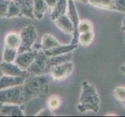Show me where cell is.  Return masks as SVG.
<instances>
[{"mask_svg":"<svg viewBox=\"0 0 125 117\" xmlns=\"http://www.w3.org/2000/svg\"><path fill=\"white\" fill-rule=\"evenodd\" d=\"M0 103L23 105L24 103L23 95V86L0 90Z\"/></svg>","mask_w":125,"mask_h":117,"instance_id":"cell-5","label":"cell"},{"mask_svg":"<svg viewBox=\"0 0 125 117\" xmlns=\"http://www.w3.org/2000/svg\"><path fill=\"white\" fill-rule=\"evenodd\" d=\"M88 2L99 9L113 10V0H88Z\"/></svg>","mask_w":125,"mask_h":117,"instance_id":"cell-20","label":"cell"},{"mask_svg":"<svg viewBox=\"0 0 125 117\" xmlns=\"http://www.w3.org/2000/svg\"><path fill=\"white\" fill-rule=\"evenodd\" d=\"M52 67L51 58L44 52L42 49L38 50L34 60L29 66L27 71L31 75H41L49 73Z\"/></svg>","mask_w":125,"mask_h":117,"instance_id":"cell-3","label":"cell"},{"mask_svg":"<svg viewBox=\"0 0 125 117\" xmlns=\"http://www.w3.org/2000/svg\"><path fill=\"white\" fill-rule=\"evenodd\" d=\"M36 116H54V113H53V111L51 110L49 108H43L42 109L41 111H39Z\"/></svg>","mask_w":125,"mask_h":117,"instance_id":"cell-28","label":"cell"},{"mask_svg":"<svg viewBox=\"0 0 125 117\" xmlns=\"http://www.w3.org/2000/svg\"><path fill=\"white\" fill-rule=\"evenodd\" d=\"M25 107L23 105L3 104L0 109V116H23Z\"/></svg>","mask_w":125,"mask_h":117,"instance_id":"cell-10","label":"cell"},{"mask_svg":"<svg viewBox=\"0 0 125 117\" xmlns=\"http://www.w3.org/2000/svg\"><path fill=\"white\" fill-rule=\"evenodd\" d=\"M73 1H79V2H84V3H88V0H73Z\"/></svg>","mask_w":125,"mask_h":117,"instance_id":"cell-31","label":"cell"},{"mask_svg":"<svg viewBox=\"0 0 125 117\" xmlns=\"http://www.w3.org/2000/svg\"></svg>","mask_w":125,"mask_h":117,"instance_id":"cell-35","label":"cell"},{"mask_svg":"<svg viewBox=\"0 0 125 117\" xmlns=\"http://www.w3.org/2000/svg\"><path fill=\"white\" fill-rule=\"evenodd\" d=\"M93 30V24L88 20H80L77 27L78 34Z\"/></svg>","mask_w":125,"mask_h":117,"instance_id":"cell-24","label":"cell"},{"mask_svg":"<svg viewBox=\"0 0 125 117\" xmlns=\"http://www.w3.org/2000/svg\"><path fill=\"white\" fill-rule=\"evenodd\" d=\"M68 10V0H57L52 11L50 14V19L52 20H56L61 15L66 14Z\"/></svg>","mask_w":125,"mask_h":117,"instance_id":"cell-16","label":"cell"},{"mask_svg":"<svg viewBox=\"0 0 125 117\" xmlns=\"http://www.w3.org/2000/svg\"><path fill=\"white\" fill-rule=\"evenodd\" d=\"M120 71L122 72L124 75H125V64H124L123 66H120Z\"/></svg>","mask_w":125,"mask_h":117,"instance_id":"cell-30","label":"cell"},{"mask_svg":"<svg viewBox=\"0 0 125 117\" xmlns=\"http://www.w3.org/2000/svg\"><path fill=\"white\" fill-rule=\"evenodd\" d=\"M17 17H22L21 10H20L18 6L16 4L13 0H10L9 6H8L6 17L7 18H14Z\"/></svg>","mask_w":125,"mask_h":117,"instance_id":"cell-23","label":"cell"},{"mask_svg":"<svg viewBox=\"0 0 125 117\" xmlns=\"http://www.w3.org/2000/svg\"><path fill=\"white\" fill-rule=\"evenodd\" d=\"M54 23L56 26L60 29L62 32L66 34H73V26L67 14H63L60 16L56 20H54Z\"/></svg>","mask_w":125,"mask_h":117,"instance_id":"cell-12","label":"cell"},{"mask_svg":"<svg viewBox=\"0 0 125 117\" xmlns=\"http://www.w3.org/2000/svg\"><path fill=\"white\" fill-rule=\"evenodd\" d=\"M94 39H95L94 30L88 31V32L85 33H81L78 35L77 44H79L82 47H88L93 42Z\"/></svg>","mask_w":125,"mask_h":117,"instance_id":"cell-19","label":"cell"},{"mask_svg":"<svg viewBox=\"0 0 125 117\" xmlns=\"http://www.w3.org/2000/svg\"><path fill=\"white\" fill-rule=\"evenodd\" d=\"M26 77H15L3 74L0 78V90L16 87V86L23 85Z\"/></svg>","mask_w":125,"mask_h":117,"instance_id":"cell-11","label":"cell"},{"mask_svg":"<svg viewBox=\"0 0 125 117\" xmlns=\"http://www.w3.org/2000/svg\"><path fill=\"white\" fill-rule=\"evenodd\" d=\"M10 0H0V17H6Z\"/></svg>","mask_w":125,"mask_h":117,"instance_id":"cell-27","label":"cell"},{"mask_svg":"<svg viewBox=\"0 0 125 117\" xmlns=\"http://www.w3.org/2000/svg\"><path fill=\"white\" fill-rule=\"evenodd\" d=\"M21 10V16L34 19V2L33 0H13Z\"/></svg>","mask_w":125,"mask_h":117,"instance_id":"cell-13","label":"cell"},{"mask_svg":"<svg viewBox=\"0 0 125 117\" xmlns=\"http://www.w3.org/2000/svg\"><path fill=\"white\" fill-rule=\"evenodd\" d=\"M2 75H3V73H2V71L1 68H0V78H1V77H2Z\"/></svg>","mask_w":125,"mask_h":117,"instance_id":"cell-32","label":"cell"},{"mask_svg":"<svg viewBox=\"0 0 125 117\" xmlns=\"http://www.w3.org/2000/svg\"><path fill=\"white\" fill-rule=\"evenodd\" d=\"M19 34L21 42L18 49V53L32 50V47L38 38L36 27L31 24L25 26L21 30Z\"/></svg>","mask_w":125,"mask_h":117,"instance_id":"cell-4","label":"cell"},{"mask_svg":"<svg viewBox=\"0 0 125 117\" xmlns=\"http://www.w3.org/2000/svg\"><path fill=\"white\" fill-rule=\"evenodd\" d=\"M34 2V18L42 20L45 13L49 9L45 0H33Z\"/></svg>","mask_w":125,"mask_h":117,"instance_id":"cell-18","label":"cell"},{"mask_svg":"<svg viewBox=\"0 0 125 117\" xmlns=\"http://www.w3.org/2000/svg\"><path fill=\"white\" fill-rule=\"evenodd\" d=\"M37 51H27L18 53L17 58L15 59V63L17 64L23 70H27L29 66L34 60L35 56H36Z\"/></svg>","mask_w":125,"mask_h":117,"instance_id":"cell-9","label":"cell"},{"mask_svg":"<svg viewBox=\"0 0 125 117\" xmlns=\"http://www.w3.org/2000/svg\"><path fill=\"white\" fill-rule=\"evenodd\" d=\"M113 10L125 13V0H113Z\"/></svg>","mask_w":125,"mask_h":117,"instance_id":"cell-26","label":"cell"},{"mask_svg":"<svg viewBox=\"0 0 125 117\" xmlns=\"http://www.w3.org/2000/svg\"><path fill=\"white\" fill-rule=\"evenodd\" d=\"M56 1L57 0H45L47 6H48L49 8H50V9H52V8L55 6V5H56Z\"/></svg>","mask_w":125,"mask_h":117,"instance_id":"cell-29","label":"cell"},{"mask_svg":"<svg viewBox=\"0 0 125 117\" xmlns=\"http://www.w3.org/2000/svg\"><path fill=\"white\" fill-rule=\"evenodd\" d=\"M2 103H0V109H1V108H2Z\"/></svg>","mask_w":125,"mask_h":117,"instance_id":"cell-34","label":"cell"},{"mask_svg":"<svg viewBox=\"0 0 125 117\" xmlns=\"http://www.w3.org/2000/svg\"><path fill=\"white\" fill-rule=\"evenodd\" d=\"M73 63L71 60H69L52 66L49 74L51 79L60 82L68 78L73 73Z\"/></svg>","mask_w":125,"mask_h":117,"instance_id":"cell-6","label":"cell"},{"mask_svg":"<svg viewBox=\"0 0 125 117\" xmlns=\"http://www.w3.org/2000/svg\"><path fill=\"white\" fill-rule=\"evenodd\" d=\"M67 16L70 19L73 26V33L72 34L71 44L78 45L77 41H78V35L79 34H78V31H77V27L80 21V19H79V16H78L76 6L74 4V1H73V0H68Z\"/></svg>","mask_w":125,"mask_h":117,"instance_id":"cell-7","label":"cell"},{"mask_svg":"<svg viewBox=\"0 0 125 117\" xmlns=\"http://www.w3.org/2000/svg\"><path fill=\"white\" fill-rule=\"evenodd\" d=\"M0 68H1L3 74L9 76H15V77H27L29 75L28 72L27 70L22 69L20 66L14 63V62H2L0 64Z\"/></svg>","mask_w":125,"mask_h":117,"instance_id":"cell-8","label":"cell"},{"mask_svg":"<svg viewBox=\"0 0 125 117\" xmlns=\"http://www.w3.org/2000/svg\"><path fill=\"white\" fill-rule=\"evenodd\" d=\"M17 55H18L17 49L4 47V49L2 52V60H3V62H13L15 61Z\"/></svg>","mask_w":125,"mask_h":117,"instance_id":"cell-21","label":"cell"},{"mask_svg":"<svg viewBox=\"0 0 125 117\" xmlns=\"http://www.w3.org/2000/svg\"><path fill=\"white\" fill-rule=\"evenodd\" d=\"M62 105V98L60 96L57 95H52L48 98L47 99V107L51 110L55 111L60 108Z\"/></svg>","mask_w":125,"mask_h":117,"instance_id":"cell-22","label":"cell"},{"mask_svg":"<svg viewBox=\"0 0 125 117\" xmlns=\"http://www.w3.org/2000/svg\"><path fill=\"white\" fill-rule=\"evenodd\" d=\"M60 43L55 38L53 35L50 34H45L42 38L41 41V49L43 51L53 49L55 47L60 45Z\"/></svg>","mask_w":125,"mask_h":117,"instance_id":"cell-17","label":"cell"},{"mask_svg":"<svg viewBox=\"0 0 125 117\" xmlns=\"http://www.w3.org/2000/svg\"><path fill=\"white\" fill-rule=\"evenodd\" d=\"M78 47V45H62L60 44L53 49L44 51V52L48 56H57L61 55L67 54L70 52H73V50H75Z\"/></svg>","mask_w":125,"mask_h":117,"instance_id":"cell-14","label":"cell"},{"mask_svg":"<svg viewBox=\"0 0 125 117\" xmlns=\"http://www.w3.org/2000/svg\"><path fill=\"white\" fill-rule=\"evenodd\" d=\"M21 36L20 34L15 31H11L6 34L4 38V47L17 49L21 46Z\"/></svg>","mask_w":125,"mask_h":117,"instance_id":"cell-15","label":"cell"},{"mask_svg":"<svg viewBox=\"0 0 125 117\" xmlns=\"http://www.w3.org/2000/svg\"><path fill=\"white\" fill-rule=\"evenodd\" d=\"M51 77L49 73L31 75L26 77L23 86L24 102L35 98H44L49 92Z\"/></svg>","mask_w":125,"mask_h":117,"instance_id":"cell-1","label":"cell"},{"mask_svg":"<svg viewBox=\"0 0 125 117\" xmlns=\"http://www.w3.org/2000/svg\"><path fill=\"white\" fill-rule=\"evenodd\" d=\"M113 97L120 102H125V87L124 86H118L114 88L113 91Z\"/></svg>","mask_w":125,"mask_h":117,"instance_id":"cell-25","label":"cell"},{"mask_svg":"<svg viewBox=\"0 0 125 117\" xmlns=\"http://www.w3.org/2000/svg\"><path fill=\"white\" fill-rule=\"evenodd\" d=\"M122 27H125V18L124 19V20H123V23H122Z\"/></svg>","mask_w":125,"mask_h":117,"instance_id":"cell-33","label":"cell"},{"mask_svg":"<svg viewBox=\"0 0 125 117\" xmlns=\"http://www.w3.org/2000/svg\"><path fill=\"white\" fill-rule=\"evenodd\" d=\"M101 98L95 85L88 80L81 83V92L77 105V110L81 113L98 112L100 108Z\"/></svg>","mask_w":125,"mask_h":117,"instance_id":"cell-2","label":"cell"}]
</instances>
